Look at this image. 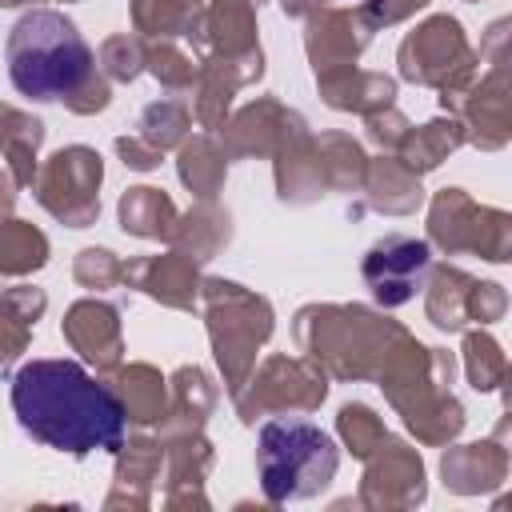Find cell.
I'll return each instance as SVG.
<instances>
[{
	"label": "cell",
	"instance_id": "3957f363",
	"mask_svg": "<svg viewBox=\"0 0 512 512\" xmlns=\"http://www.w3.org/2000/svg\"><path fill=\"white\" fill-rule=\"evenodd\" d=\"M256 464H260L264 496L272 504H288V500H308V496L324 492L336 476L340 452H336V440L320 424L268 420L260 428Z\"/></svg>",
	"mask_w": 512,
	"mask_h": 512
},
{
	"label": "cell",
	"instance_id": "277c9868",
	"mask_svg": "<svg viewBox=\"0 0 512 512\" xmlns=\"http://www.w3.org/2000/svg\"><path fill=\"white\" fill-rule=\"evenodd\" d=\"M424 268H428V244H420V240H388L364 264L372 292L388 304L404 300L420 284Z\"/></svg>",
	"mask_w": 512,
	"mask_h": 512
},
{
	"label": "cell",
	"instance_id": "6da1fadb",
	"mask_svg": "<svg viewBox=\"0 0 512 512\" xmlns=\"http://www.w3.org/2000/svg\"><path fill=\"white\" fill-rule=\"evenodd\" d=\"M20 428L68 456L116 452L124 440V404L76 360H28L12 380Z\"/></svg>",
	"mask_w": 512,
	"mask_h": 512
},
{
	"label": "cell",
	"instance_id": "7a4b0ae2",
	"mask_svg": "<svg viewBox=\"0 0 512 512\" xmlns=\"http://www.w3.org/2000/svg\"><path fill=\"white\" fill-rule=\"evenodd\" d=\"M8 80L32 100H60L92 76V48L56 8L24 12L8 32Z\"/></svg>",
	"mask_w": 512,
	"mask_h": 512
}]
</instances>
